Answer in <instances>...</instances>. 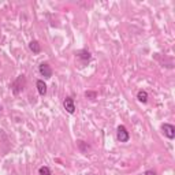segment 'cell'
Segmentation results:
<instances>
[{"label": "cell", "mask_w": 175, "mask_h": 175, "mask_svg": "<svg viewBox=\"0 0 175 175\" xmlns=\"http://www.w3.org/2000/svg\"><path fill=\"white\" fill-rule=\"evenodd\" d=\"M118 139H119L120 142L129 141V131L126 130L125 126H119V127H118Z\"/></svg>", "instance_id": "obj_1"}, {"label": "cell", "mask_w": 175, "mask_h": 175, "mask_svg": "<svg viewBox=\"0 0 175 175\" xmlns=\"http://www.w3.org/2000/svg\"><path fill=\"white\" fill-rule=\"evenodd\" d=\"M161 129H163V133L166 134L168 138H174L175 137V127L172 125H163L161 126Z\"/></svg>", "instance_id": "obj_2"}, {"label": "cell", "mask_w": 175, "mask_h": 175, "mask_svg": "<svg viewBox=\"0 0 175 175\" xmlns=\"http://www.w3.org/2000/svg\"><path fill=\"white\" fill-rule=\"evenodd\" d=\"M40 73H41V75H44V78H51L52 77V70L46 63H43V64L40 66Z\"/></svg>", "instance_id": "obj_3"}, {"label": "cell", "mask_w": 175, "mask_h": 175, "mask_svg": "<svg viewBox=\"0 0 175 175\" xmlns=\"http://www.w3.org/2000/svg\"><path fill=\"white\" fill-rule=\"evenodd\" d=\"M64 108L67 109L68 114H74V111H75V107H74V100L70 97H67L64 100Z\"/></svg>", "instance_id": "obj_4"}, {"label": "cell", "mask_w": 175, "mask_h": 175, "mask_svg": "<svg viewBox=\"0 0 175 175\" xmlns=\"http://www.w3.org/2000/svg\"><path fill=\"white\" fill-rule=\"evenodd\" d=\"M37 89H38V93L41 96H44L46 93V85L44 84V81H37Z\"/></svg>", "instance_id": "obj_5"}, {"label": "cell", "mask_w": 175, "mask_h": 175, "mask_svg": "<svg viewBox=\"0 0 175 175\" xmlns=\"http://www.w3.org/2000/svg\"><path fill=\"white\" fill-rule=\"evenodd\" d=\"M29 46H30V49H32L34 53H38V52L41 51V46H40V44H38L37 41H32Z\"/></svg>", "instance_id": "obj_6"}, {"label": "cell", "mask_w": 175, "mask_h": 175, "mask_svg": "<svg viewBox=\"0 0 175 175\" xmlns=\"http://www.w3.org/2000/svg\"><path fill=\"white\" fill-rule=\"evenodd\" d=\"M138 100L141 101V103H146V100H148V94H146V92H144V90H141V92H138Z\"/></svg>", "instance_id": "obj_7"}, {"label": "cell", "mask_w": 175, "mask_h": 175, "mask_svg": "<svg viewBox=\"0 0 175 175\" xmlns=\"http://www.w3.org/2000/svg\"><path fill=\"white\" fill-rule=\"evenodd\" d=\"M40 175H51V170L48 167H41L40 168Z\"/></svg>", "instance_id": "obj_8"}, {"label": "cell", "mask_w": 175, "mask_h": 175, "mask_svg": "<svg viewBox=\"0 0 175 175\" xmlns=\"http://www.w3.org/2000/svg\"><path fill=\"white\" fill-rule=\"evenodd\" d=\"M146 175H156L155 171H146Z\"/></svg>", "instance_id": "obj_9"}, {"label": "cell", "mask_w": 175, "mask_h": 175, "mask_svg": "<svg viewBox=\"0 0 175 175\" xmlns=\"http://www.w3.org/2000/svg\"><path fill=\"white\" fill-rule=\"evenodd\" d=\"M0 109H2V108H0Z\"/></svg>", "instance_id": "obj_10"}]
</instances>
